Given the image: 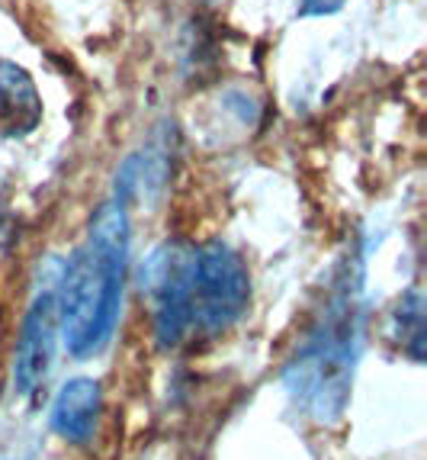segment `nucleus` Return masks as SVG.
Wrapping results in <instances>:
<instances>
[{"label": "nucleus", "instance_id": "7ed1b4c3", "mask_svg": "<svg viewBox=\"0 0 427 460\" xmlns=\"http://www.w3.org/2000/svg\"><path fill=\"white\" fill-rule=\"evenodd\" d=\"M196 245L187 238H168L145 258L138 270V293L145 299L148 329L158 351H177L193 341L190 270Z\"/></svg>", "mask_w": 427, "mask_h": 460}, {"label": "nucleus", "instance_id": "6e6552de", "mask_svg": "<svg viewBox=\"0 0 427 460\" xmlns=\"http://www.w3.org/2000/svg\"><path fill=\"white\" fill-rule=\"evenodd\" d=\"M42 123V97H39L26 68L0 58V136L26 138Z\"/></svg>", "mask_w": 427, "mask_h": 460}, {"label": "nucleus", "instance_id": "f03ea898", "mask_svg": "<svg viewBox=\"0 0 427 460\" xmlns=\"http://www.w3.org/2000/svg\"><path fill=\"white\" fill-rule=\"evenodd\" d=\"M129 209L107 199L93 209L84 242L52 277L58 335L77 361L97 358L113 341L129 280Z\"/></svg>", "mask_w": 427, "mask_h": 460}, {"label": "nucleus", "instance_id": "0eeeda50", "mask_svg": "<svg viewBox=\"0 0 427 460\" xmlns=\"http://www.w3.org/2000/svg\"><path fill=\"white\" fill-rule=\"evenodd\" d=\"M170 168H174L170 138L158 136L148 148L129 155V158L119 164L116 184H113V199L126 209H129L132 199H154L170 181Z\"/></svg>", "mask_w": 427, "mask_h": 460}, {"label": "nucleus", "instance_id": "423d86ee", "mask_svg": "<svg viewBox=\"0 0 427 460\" xmlns=\"http://www.w3.org/2000/svg\"><path fill=\"white\" fill-rule=\"evenodd\" d=\"M100 415H103V386L93 376H71L55 393L52 402V431L74 447L91 445L97 438Z\"/></svg>", "mask_w": 427, "mask_h": 460}, {"label": "nucleus", "instance_id": "39448f33", "mask_svg": "<svg viewBox=\"0 0 427 460\" xmlns=\"http://www.w3.org/2000/svg\"><path fill=\"white\" fill-rule=\"evenodd\" d=\"M55 341H58V315H55L52 284L36 290L30 309H26L20 335L13 348V390L16 396L30 399L39 386L46 384L48 370L55 364Z\"/></svg>", "mask_w": 427, "mask_h": 460}, {"label": "nucleus", "instance_id": "f257e3e1", "mask_svg": "<svg viewBox=\"0 0 427 460\" xmlns=\"http://www.w3.org/2000/svg\"><path fill=\"white\" fill-rule=\"evenodd\" d=\"M366 254L347 252L331 268L318 306L280 370L290 402L315 425H337L351 406L366 341Z\"/></svg>", "mask_w": 427, "mask_h": 460}, {"label": "nucleus", "instance_id": "1a4fd4ad", "mask_svg": "<svg viewBox=\"0 0 427 460\" xmlns=\"http://www.w3.org/2000/svg\"><path fill=\"white\" fill-rule=\"evenodd\" d=\"M386 335L412 361H424V296L418 287L405 290L396 299V306L389 309V319H386Z\"/></svg>", "mask_w": 427, "mask_h": 460}, {"label": "nucleus", "instance_id": "9d476101", "mask_svg": "<svg viewBox=\"0 0 427 460\" xmlns=\"http://www.w3.org/2000/svg\"><path fill=\"white\" fill-rule=\"evenodd\" d=\"M344 4H347V0H302V4H299V16H302V20H309V16H331V13H337Z\"/></svg>", "mask_w": 427, "mask_h": 460}, {"label": "nucleus", "instance_id": "20e7f679", "mask_svg": "<svg viewBox=\"0 0 427 460\" xmlns=\"http://www.w3.org/2000/svg\"><path fill=\"white\" fill-rule=\"evenodd\" d=\"M251 303V274L244 258L225 242H206L193 252L190 315L193 341L219 338L241 323Z\"/></svg>", "mask_w": 427, "mask_h": 460}]
</instances>
